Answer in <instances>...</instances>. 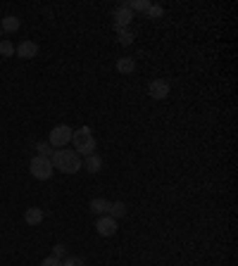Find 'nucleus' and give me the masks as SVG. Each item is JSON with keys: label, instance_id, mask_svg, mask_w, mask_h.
Segmentation results:
<instances>
[{"label": "nucleus", "instance_id": "nucleus-1", "mask_svg": "<svg viewBox=\"0 0 238 266\" xmlns=\"http://www.w3.org/2000/svg\"><path fill=\"white\" fill-rule=\"evenodd\" d=\"M50 162H53V169H57V171H64V173H77L81 169V157L77 152H72V150H55L53 157H50Z\"/></svg>", "mask_w": 238, "mask_h": 266}, {"label": "nucleus", "instance_id": "nucleus-2", "mask_svg": "<svg viewBox=\"0 0 238 266\" xmlns=\"http://www.w3.org/2000/svg\"><path fill=\"white\" fill-rule=\"evenodd\" d=\"M72 143H74V152L77 155H95V147H98V143L93 138V131L88 128V126H81L79 131H74L72 133Z\"/></svg>", "mask_w": 238, "mask_h": 266}, {"label": "nucleus", "instance_id": "nucleus-3", "mask_svg": "<svg viewBox=\"0 0 238 266\" xmlns=\"http://www.w3.org/2000/svg\"><path fill=\"white\" fill-rule=\"evenodd\" d=\"M29 169H31V176L33 178H38V181H48V178H53V162H50L48 157L36 155L31 159V164H29Z\"/></svg>", "mask_w": 238, "mask_h": 266}, {"label": "nucleus", "instance_id": "nucleus-4", "mask_svg": "<svg viewBox=\"0 0 238 266\" xmlns=\"http://www.w3.org/2000/svg\"><path fill=\"white\" fill-rule=\"evenodd\" d=\"M72 126H55L53 131H50V136H48V143H50V147H57V150H62L67 143H72Z\"/></svg>", "mask_w": 238, "mask_h": 266}, {"label": "nucleus", "instance_id": "nucleus-5", "mask_svg": "<svg viewBox=\"0 0 238 266\" xmlns=\"http://www.w3.org/2000/svg\"><path fill=\"white\" fill-rule=\"evenodd\" d=\"M117 228H119V226H117V219H112L110 214H103L100 219L95 221V231L103 235V238H112V235L117 233Z\"/></svg>", "mask_w": 238, "mask_h": 266}, {"label": "nucleus", "instance_id": "nucleus-6", "mask_svg": "<svg viewBox=\"0 0 238 266\" xmlns=\"http://www.w3.org/2000/svg\"><path fill=\"white\" fill-rule=\"evenodd\" d=\"M112 19H114V29H129L131 19H133V12L127 7V2H122L114 12H112Z\"/></svg>", "mask_w": 238, "mask_h": 266}, {"label": "nucleus", "instance_id": "nucleus-7", "mask_svg": "<svg viewBox=\"0 0 238 266\" xmlns=\"http://www.w3.org/2000/svg\"><path fill=\"white\" fill-rule=\"evenodd\" d=\"M169 91H172V86H169L164 78H155V81L148 83V93L153 95L155 100H164V97L169 95Z\"/></svg>", "mask_w": 238, "mask_h": 266}, {"label": "nucleus", "instance_id": "nucleus-8", "mask_svg": "<svg viewBox=\"0 0 238 266\" xmlns=\"http://www.w3.org/2000/svg\"><path fill=\"white\" fill-rule=\"evenodd\" d=\"M15 55L22 57V60H33V57L38 55V46H36L33 41H22V43L15 48Z\"/></svg>", "mask_w": 238, "mask_h": 266}, {"label": "nucleus", "instance_id": "nucleus-9", "mask_svg": "<svg viewBox=\"0 0 238 266\" xmlns=\"http://www.w3.org/2000/svg\"><path fill=\"white\" fill-rule=\"evenodd\" d=\"M117 72L124 74V76L133 74V72H136V62H133V57H119V60H117Z\"/></svg>", "mask_w": 238, "mask_h": 266}, {"label": "nucleus", "instance_id": "nucleus-10", "mask_svg": "<svg viewBox=\"0 0 238 266\" xmlns=\"http://www.w3.org/2000/svg\"><path fill=\"white\" fill-rule=\"evenodd\" d=\"M24 221H26L29 226H38V223L43 221V209H38V207H29V209L24 212Z\"/></svg>", "mask_w": 238, "mask_h": 266}, {"label": "nucleus", "instance_id": "nucleus-11", "mask_svg": "<svg viewBox=\"0 0 238 266\" xmlns=\"http://www.w3.org/2000/svg\"><path fill=\"white\" fill-rule=\"evenodd\" d=\"M91 212H93V214H100V217L107 214V212H110V200H105V197H93V200H91Z\"/></svg>", "mask_w": 238, "mask_h": 266}, {"label": "nucleus", "instance_id": "nucleus-12", "mask_svg": "<svg viewBox=\"0 0 238 266\" xmlns=\"http://www.w3.org/2000/svg\"><path fill=\"white\" fill-rule=\"evenodd\" d=\"M19 29V19L15 15H7L2 17V22H0V31H7V33H15Z\"/></svg>", "mask_w": 238, "mask_h": 266}, {"label": "nucleus", "instance_id": "nucleus-13", "mask_svg": "<svg viewBox=\"0 0 238 266\" xmlns=\"http://www.w3.org/2000/svg\"><path fill=\"white\" fill-rule=\"evenodd\" d=\"M83 167H86V169H88L91 173H98L100 169H103V157L88 155V157H86V162H83Z\"/></svg>", "mask_w": 238, "mask_h": 266}, {"label": "nucleus", "instance_id": "nucleus-14", "mask_svg": "<svg viewBox=\"0 0 238 266\" xmlns=\"http://www.w3.org/2000/svg\"><path fill=\"white\" fill-rule=\"evenodd\" d=\"M107 214H110L112 219L124 217V214H127V204L124 202H110V212H107Z\"/></svg>", "mask_w": 238, "mask_h": 266}, {"label": "nucleus", "instance_id": "nucleus-15", "mask_svg": "<svg viewBox=\"0 0 238 266\" xmlns=\"http://www.w3.org/2000/svg\"><path fill=\"white\" fill-rule=\"evenodd\" d=\"M150 5H153V2H148V0H129L127 2V7L131 12H133V10H136V12H148Z\"/></svg>", "mask_w": 238, "mask_h": 266}, {"label": "nucleus", "instance_id": "nucleus-16", "mask_svg": "<svg viewBox=\"0 0 238 266\" xmlns=\"http://www.w3.org/2000/svg\"><path fill=\"white\" fill-rule=\"evenodd\" d=\"M36 152H38L41 157H48V159H50L55 150L50 147V143H48V141H41V143H36Z\"/></svg>", "mask_w": 238, "mask_h": 266}, {"label": "nucleus", "instance_id": "nucleus-17", "mask_svg": "<svg viewBox=\"0 0 238 266\" xmlns=\"http://www.w3.org/2000/svg\"><path fill=\"white\" fill-rule=\"evenodd\" d=\"M0 57H15V46L10 41H0Z\"/></svg>", "mask_w": 238, "mask_h": 266}, {"label": "nucleus", "instance_id": "nucleus-18", "mask_svg": "<svg viewBox=\"0 0 238 266\" xmlns=\"http://www.w3.org/2000/svg\"><path fill=\"white\" fill-rule=\"evenodd\" d=\"M117 36H119V43L122 46H131V41H133L131 29H117Z\"/></svg>", "mask_w": 238, "mask_h": 266}, {"label": "nucleus", "instance_id": "nucleus-19", "mask_svg": "<svg viewBox=\"0 0 238 266\" xmlns=\"http://www.w3.org/2000/svg\"><path fill=\"white\" fill-rule=\"evenodd\" d=\"M62 266H83V257H64Z\"/></svg>", "mask_w": 238, "mask_h": 266}, {"label": "nucleus", "instance_id": "nucleus-20", "mask_svg": "<svg viewBox=\"0 0 238 266\" xmlns=\"http://www.w3.org/2000/svg\"><path fill=\"white\" fill-rule=\"evenodd\" d=\"M53 257L62 262L64 257H67V250H64V245H55V247H53Z\"/></svg>", "mask_w": 238, "mask_h": 266}, {"label": "nucleus", "instance_id": "nucleus-21", "mask_svg": "<svg viewBox=\"0 0 238 266\" xmlns=\"http://www.w3.org/2000/svg\"><path fill=\"white\" fill-rule=\"evenodd\" d=\"M41 266H62V262H60V259H55V257L50 254V257H46V259L41 262Z\"/></svg>", "mask_w": 238, "mask_h": 266}, {"label": "nucleus", "instance_id": "nucleus-22", "mask_svg": "<svg viewBox=\"0 0 238 266\" xmlns=\"http://www.w3.org/2000/svg\"><path fill=\"white\" fill-rule=\"evenodd\" d=\"M148 15L158 19V17H162V7H159V5H150V7H148Z\"/></svg>", "mask_w": 238, "mask_h": 266}, {"label": "nucleus", "instance_id": "nucleus-23", "mask_svg": "<svg viewBox=\"0 0 238 266\" xmlns=\"http://www.w3.org/2000/svg\"><path fill=\"white\" fill-rule=\"evenodd\" d=\"M0 33H2V31H0Z\"/></svg>", "mask_w": 238, "mask_h": 266}]
</instances>
